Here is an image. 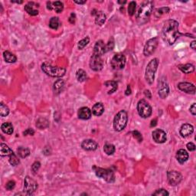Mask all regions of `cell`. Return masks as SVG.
Segmentation results:
<instances>
[{"label": "cell", "instance_id": "28", "mask_svg": "<svg viewBox=\"0 0 196 196\" xmlns=\"http://www.w3.org/2000/svg\"><path fill=\"white\" fill-rule=\"evenodd\" d=\"M49 126V120L45 118H39L36 122V127L40 130H44V129L48 128Z\"/></svg>", "mask_w": 196, "mask_h": 196}, {"label": "cell", "instance_id": "7", "mask_svg": "<svg viewBox=\"0 0 196 196\" xmlns=\"http://www.w3.org/2000/svg\"><path fill=\"white\" fill-rule=\"evenodd\" d=\"M137 111L142 118H148L151 116L152 110L149 103L145 100H140L137 104Z\"/></svg>", "mask_w": 196, "mask_h": 196}, {"label": "cell", "instance_id": "20", "mask_svg": "<svg viewBox=\"0 0 196 196\" xmlns=\"http://www.w3.org/2000/svg\"><path fill=\"white\" fill-rule=\"evenodd\" d=\"M194 132V127L192 125L188 124V123H185L180 128V134L182 137H187L188 136L192 135Z\"/></svg>", "mask_w": 196, "mask_h": 196}, {"label": "cell", "instance_id": "45", "mask_svg": "<svg viewBox=\"0 0 196 196\" xmlns=\"http://www.w3.org/2000/svg\"><path fill=\"white\" fill-rule=\"evenodd\" d=\"M15 181H13V180H11V181H8L7 182V184H6V189H7V190L11 191L15 188Z\"/></svg>", "mask_w": 196, "mask_h": 196}, {"label": "cell", "instance_id": "4", "mask_svg": "<svg viewBox=\"0 0 196 196\" xmlns=\"http://www.w3.org/2000/svg\"><path fill=\"white\" fill-rule=\"evenodd\" d=\"M128 122V114L126 111H120L113 119V128L116 131L120 132L125 129Z\"/></svg>", "mask_w": 196, "mask_h": 196}, {"label": "cell", "instance_id": "38", "mask_svg": "<svg viewBox=\"0 0 196 196\" xmlns=\"http://www.w3.org/2000/svg\"><path fill=\"white\" fill-rule=\"evenodd\" d=\"M9 113V109L6 105H5L3 102L0 104V115L1 116H6Z\"/></svg>", "mask_w": 196, "mask_h": 196}, {"label": "cell", "instance_id": "36", "mask_svg": "<svg viewBox=\"0 0 196 196\" xmlns=\"http://www.w3.org/2000/svg\"><path fill=\"white\" fill-rule=\"evenodd\" d=\"M170 11V8H168V7H162V8H158V9L156 10V12H155L154 15L156 17V18H159V17H160L163 14H166V13H168Z\"/></svg>", "mask_w": 196, "mask_h": 196}, {"label": "cell", "instance_id": "24", "mask_svg": "<svg viewBox=\"0 0 196 196\" xmlns=\"http://www.w3.org/2000/svg\"><path fill=\"white\" fill-rule=\"evenodd\" d=\"M104 112V106L101 103H97L92 107L93 114L97 116H100Z\"/></svg>", "mask_w": 196, "mask_h": 196}, {"label": "cell", "instance_id": "3", "mask_svg": "<svg viewBox=\"0 0 196 196\" xmlns=\"http://www.w3.org/2000/svg\"><path fill=\"white\" fill-rule=\"evenodd\" d=\"M42 70L46 75L52 77H61L66 73V69L63 67L52 66L48 62L42 64Z\"/></svg>", "mask_w": 196, "mask_h": 196}, {"label": "cell", "instance_id": "8", "mask_svg": "<svg viewBox=\"0 0 196 196\" xmlns=\"http://www.w3.org/2000/svg\"><path fill=\"white\" fill-rule=\"evenodd\" d=\"M38 188V183L35 180L32 179L29 176H26L25 178L24 181V188L23 192L25 195H33L34 192L37 190Z\"/></svg>", "mask_w": 196, "mask_h": 196}, {"label": "cell", "instance_id": "15", "mask_svg": "<svg viewBox=\"0 0 196 196\" xmlns=\"http://www.w3.org/2000/svg\"><path fill=\"white\" fill-rule=\"evenodd\" d=\"M178 88L186 94H195V86L193 84L188 83V82H181L178 84Z\"/></svg>", "mask_w": 196, "mask_h": 196}, {"label": "cell", "instance_id": "23", "mask_svg": "<svg viewBox=\"0 0 196 196\" xmlns=\"http://www.w3.org/2000/svg\"><path fill=\"white\" fill-rule=\"evenodd\" d=\"M178 69L183 72L184 74H191L195 71V66L192 64H179L178 66Z\"/></svg>", "mask_w": 196, "mask_h": 196}, {"label": "cell", "instance_id": "57", "mask_svg": "<svg viewBox=\"0 0 196 196\" xmlns=\"http://www.w3.org/2000/svg\"><path fill=\"white\" fill-rule=\"evenodd\" d=\"M118 3H120V4H126V1H123V2H122V1H118Z\"/></svg>", "mask_w": 196, "mask_h": 196}, {"label": "cell", "instance_id": "37", "mask_svg": "<svg viewBox=\"0 0 196 196\" xmlns=\"http://www.w3.org/2000/svg\"><path fill=\"white\" fill-rule=\"evenodd\" d=\"M90 42V38L89 37H86L85 39H82V40L79 41L78 44H77V48H78L79 50H82L84 49L87 44Z\"/></svg>", "mask_w": 196, "mask_h": 196}, {"label": "cell", "instance_id": "30", "mask_svg": "<svg viewBox=\"0 0 196 196\" xmlns=\"http://www.w3.org/2000/svg\"><path fill=\"white\" fill-rule=\"evenodd\" d=\"M2 131L4 133L11 135L13 133V126L11 123H4L1 126Z\"/></svg>", "mask_w": 196, "mask_h": 196}, {"label": "cell", "instance_id": "48", "mask_svg": "<svg viewBox=\"0 0 196 196\" xmlns=\"http://www.w3.org/2000/svg\"><path fill=\"white\" fill-rule=\"evenodd\" d=\"M68 21H69L70 24L75 23V21H76V15H75V13H71V14H70Z\"/></svg>", "mask_w": 196, "mask_h": 196}, {"label": "cell", "instance_id": "11", "mask_svg": "<svg viewBox=\"0 0 196 196\" xmlns=\"http://www.w3.org/2000/svg\"><path fill=\"white\" fill-rule=\"evenodd\" d=\"M90 68L94 71H100L104 68V61L102 56L92 54L90 60Z\"/></svg>", "mask_w": 196, "mask_h": 196}, {"label": "cell", "instance_id": "42", "mask_svg": "<svg viewBox=\"0 0 196 196\" xmlns=\"http://www.w3.org/2000/svg\"><path fill=\"white\" fill-rule=\"evenodd\" d=\"M169 194L166 189L164 188H160L156 190V192L152 193V195H157V196H168Z\"/></svg>", "mask_w": 196, "mask_h": 196}, {"label": "cell", "instance_id": "18", "mask_svg": "<svg viewBox=\"0 0 196 196\" xmlns=\"http://www.w3.org/2000/svg\"><path fill=\"white\" fill-rule=\"evenodd\" d=\"M106 44L102 40H99L96 42L95 45L94 47V51L93 54L96 55L102 56L104 53H106Z\"/></svg>", "mask_w": 196, "mask_h": 196}, {"label": "cell", "instance_id": "55", "mask_svg": "<svg viewBox=\"0 0 196 196\" xmlns=\"http://www.w3.org/2000/svg\"><path fill=\"white\" fill-rule=\"evenodd\" d=\"M75 3H77V4L83 5V4H85V3H86V1H77V0H75Z\"/></svg>", "mask_w": 196, "mask_h": 196}, {"label": "cell", "instance_id": "29", "mask_svg": "<svg viewBox=\"0 0 196 196\" xmlns=\"http://www.w3.org/2000/svg\"><path fill=\"white\" fill-rule=\"evenodd\" d=\"M106 15L103 12H97L95 16V23L97 25H102L106 21Z\"/></svg>", "mask_w": 196, "mask_h": 196}, {"label": "cell", "instance_id": "50", "mask_svg": "<svg viewBox=\"0 0 196 196\" xmlns=\"http://www.w3.org/2000/svg\"><path fill=\"white\" fill-rule=\"evenodd\" d=\"M51 149H50V147H45L44 148V149H43V152H44V155H46V156H49V155L51 154Z\"/></svg>", "mask_w": 196, "mask_h": 196}, {"label": "cell", "instance_id": "39", "mask_svg": "<svg viewBox=\"0 0 196 196\" xmlns=\"http://www.w3.org/2000/svg\"><path fill=\"white\" fill-rule=\"evenodd\" d=\"M19 159H18V157L16 156V155L15 153H13L9 156V163L13 166H16L19 164Z\"/></svg>", "mask_w": 196, "mask_h": 196}, {"label": "cell", "instance_id": "27", "mask_svg": "<svg viewBox=\"0 0 196 196\" xmlns=\"http://www.w3.org/2000/svg\"><path fill=\"white\" fill-rule=\"evenodd\" d=\"M3 58L7 63H15L17 60L16 56L8 51L3 52Z\"/></svg>", "mask_w": 196, "mask_h": 196}, {"label": "cell", "instance_id": "22", "mask_svg": "<svg viewBox=\"0 0 196 196\" xmlns=\"http://www.w3.org/2000/svg\"><path fill=\"white\" fill-rule=\"evenodd\" d=\"M91 114L92 113H91L90 110L86 106L80 108L77 112V116L81 120H89L91 117Z\"/></svg>", "mask_w": 196, "mask_h": 196}, {"label": "cell", "instance_id": "17", "mask_svg": "<svg viewBox=\"0 0 196 196\" xmlns=\"http://www.w3.org/2000/svg\"><path fill=\"white\" fill-rule=\"evenodd\" d=\"M47 8L49 10H54L57 13H61L64 9L63 3L60 1L47 2Z\"/></svg>", "mask_w": 196, "mask_h": 196}, {"label": "cell", "instance_id": "26", "mask_svg": "<svg viewBox=\"0 0 196 196\" xmlns=\"http://www.w3.org/2000/svg\"><path fill=\"white\" fill-rule=\"evenodd\" d=\"M13 153H14L13 151L6 144L2 142L1 145H0V155H1V156H9Z\"/></svg>", "mask_w": 196, "mask_h": 196}, {"label": "cell", "instance_id": "13", "mask_svg": "<svg viewBox=\"0 0 196 196\" xmlns=\"http://www.w3.org/2000/svg\"><path fill=\"white\" fill-rule=\"evenodd\" d=\"M167 178L168 183L171 185L175 186L182 182V175L178 172L172 170V171H168L167 173Z\"/></svg>", "mask_w": 196, "mask_h": 196}, {"label": "cell", "instance_id": "34", "mask_svg": "<svg viewBox=\"0 0 196 196\" xmlns=\"http://www.w3.org/2000/svg\"><path fill=\"white\" fill-rule=\"evenodd\" d=\"M76 78L79 82H84L87 80V73L83 69L77 70L76 72Z\"/></svg>", "mask_w": 196, "mask_h": 196}, {"label": "cell", "instance_id": "56", "mask_svg": "<svg viewBox=\"0 0 196 196\" xmlns=\"http://www.w3.org/2000/svg\"><path fill=\"white\" fill-rule=\"evenodd\" d=\"M12 3H18V4H22L23 2L22 1H12Z\"/></svg>", "mask_w": 196, "mask_h": 196}, {"label": "cell", "instance_id": "35", "mask_svg": "<svg viewBox=\"0 0 196 196\" xmlns=\"http://www.w3.org/2000/svg\"><path fill=\"white\" fill-rule=\"evenodd\" d=\"M104 151L106 155L111 156V155H113L115 151H116V149H115V147L113 144L106 143L104 147Z\"/></svg>", "mask_w": 196, "mask_h": 196}, {"label": "cell", "instance_id": "33", "mask_svg": "<svg viewBox=\"0 0 196 196\" xmlns=\"http://www.w3.org/2000/svg\"><path fill=\"white\" fill-rule=\"evenodd\" d=\"M17 152H18V155L20 156V157L24 159V158H26L27 156H28L30 155V150L28 149V148H25L23 147H18V149H17Z\"/></svg>", "mask_w": 196, "mask_h": 196}, {"label": "cell", "instance_id": "9", "mask_svg": "<svg viewBox=\"0 0 196 196\" xmlns=\"http://www.w3.org/2000/svg\"><path fill=\"white\" fill-rule=\"evenodd\" d=\"M126 57L123 54H116L113 57L111 61V65L113 69L119 70L124 68L126 65Z\"/></svg>", "mask_w": 196, "mask_h": 196}, {"label": "cell", "instance_id": "16", "mask_svg": "<svg viewBox=\"0 0 196 196\" xmlns=\"http://www.w3.org/2000/svg\"><path fill=\"white\" fill-rule=\"evenodd\" d=\"M81 147L84 150L94 151L97 149L98 144L94 140L88 139V140H84L81 142Z\"/></svg>", "mask_w": 196, "mask_h": 196}, {"label": "cell", "instance_id": "6", "mask_svg": "<svg viewBox=\"0 0 196 196\" xmlns=\"http://www.w3.org/2000/svg\"><path fill=\"white\" fill-rule=\"evenodd\" d=\"M93 169L98 178H103L109 183H113L115 182L114 173L111 168H103L94 166H93Z\"/></svg>", "mask_w": 196, "mask_h": 196}, {"label": "cell", "instance_id": "25", "mask_svg": "<svg viewBox=\"0 0 196 196\" xmlns=\"http://www.w3.org/2000/svg\"><path fill=\"white\" fill-rule=\"evenodd\" d=\"M64 81L62 79L57 80L54 83V86H53L54 91L56 94H59L64 90Z\"/></svg>", "mask_w": 196, "mask_h": 196}, {"label": "cell", "instance_id": "41", "mask_svg": "<svg viewBox=\"0 0 196 196\" xmlns=\"http://www.w3.org/2000/svg\"><path fill=\"white\" fill-rule=\"evenodd\" d=\"M114 44H115V42H114V39L113 38H111L110 40L108 41V43L106 44V52H108V51H111V50L113 49L114 48Z\"/></svg>", "mask_w": 196, "mask_h": 196}, {"label": "cell", "instance_id": "5", "mask_svg": "<svg viewBox=\"0 0 196 196\" xmlns=\"http://www.w3.org/2000/svg\"><path fill=\"white\" fill-rule=\"evenodd\" d=\"M159 66V60L157 58H153L148 64L145 71V79L149 84L153 83L155 75Z\"/></svg>", "mask_w": 196, "mask_h": 196}, {"label": "cell", "instance_id": "46", "mask_svg": "<svg viewBox=\"0 0 196 196\" xmlns=\"http://www.w3.org/2000/svg\"><path fill=\"white\" fill-rule=\"evenodd\" d=\"M23 134H24V136H28V135L33 136L34 134H35V131H34L33 129L28 128L26 130H25V131L23 132Z\"/></svg>", "mask_w": 196, "mask_h": 196}, {"label": "cell", "instance_id": "12", "mask_svg": "<svg viewBox=\"0 0 196 196\" xmlns=\"http://www.w3.org/2000/svg\"><path fill=\"white\" fill-rule=\"evenodd\" d=\"M159 96L162 99H165L168 97L169 94V87L167 83L166 77H162L161 80L159 82V90H158Z\"/></svg>", "mask_w": 196, "mask_h": 196}, {"label": "cell", "instance_id": "1", "mask_svg": "<svg viewBox=\"0 0 196 196\" xmlns=\"http://www.w3.org/2000/svg\"><path fill=\"white\" fill-rule=\"evenodd\" d=\"M178 22L174 19H169L164 23L162 29L161 37L163 42L168 45H173L181 34L178 31Z\"/></svg>", "mask_w": 196, "mask_h": 196}, {"label": "cell", "instance_id": "53", "mask_svg": "<svg viewBox=\"0 0 196 196\" xmlns=\"http://www.w3.org/2000/svg\"><path fill=\"white\" fill-rule=\"evenodd\" d=\"M190 48L192 49L195 50V49H196V42H195V41H193V42L191 43V44H190Z\"/></svg>", "mask_w": 196, "mask_h": 196}, {"label": "cell", "instance_id": "10", "mask_svg": "<svg viewBox=\"0 0 196 196\" xmlns=\"http://www.w3.org/2000/svg\"><path fill=\"white\" fill-rule=\"evenodd\" d=\"M158 44H159V40L158 38H153L149 40H148L144 46L143 54L145 56H150L155 52L156 49H157Z\"/></svg>", "mask_w": 196, "mask_h": 196}, {"label": "cell", "instance_id": "52", "mask_svg": "<svg viewBox=\"0 0 196 196\" xmlns=\"http://www.w3.org/2000/svg\"><path fill=\"white\" fill-rule=\"evenodd\" d=\"M144 94H145L146 97H147V98H149V99H151V98H152V95H151V93H150V91H149V90H144Z\"/></svg>", "mask_w": 196, "mask_h": 196}, {"label": "cell", "instance_id": "40", "mask_svg": "<svg viewBox=\"0 0 196 196\" xmlns=\"http://www.w3.org/2000/svg\"><path fill=\"white\" fill-rule=\"evenodd\" d=\"M136 6H137V3L136 2L132 1L129 3V6H128V14L130 15V16H133V15L135 14V11H136Z\"/></svg>", "mask_w": 196, "mask_h": 196}, {"label": "cell", "instance_id": "31", "mask_svg": "<svg viewBox=\"0 0 196 196\" xmlns=\"http://www.w3.org/2000/svg\"><path fill=\"white\" fill-rule=\"evenodd\" d=\"M49 26L50 28L54 29V30L58 29V28L61 26V22H60L59 18H58V17H52V18L50 19Z\"/></svg>", "mask_w": 196, "mask_h": 196}, {"label": "cell", "instance_id": "54", "mask_svg": "<svg viewBox=\"0 0 196 196\" xmlns=\"http://www.w3.org/2000/svg\"><path fill=\"white\" fill-rule=\"evenodd\" d=\"M156 124H157V120L154 119V120H152V122H151L150 126H151V127L155 126H156Z\"/></svg>", "mask_w": 196, "mask_h": 196}, {"label": "cell", "instance_id": "19", "mask_svg": "<svg viewBox=\"0 0 196 196\" xmlns=\"http://www.w3.org/2000/svg\"><path fill=\"white\" fill-rule=\"evenodd\" d=\"M39 5L37 3H33V2H30V3H27L25 6V10L28 15H32V16H35L39 14V11L37 9H35V8L39 7Z\"/></svg>", "mask_w": 196, "mask_h": 196}, {"label": "cell", "instance_id": "2", "mask_svg": "<svg viewBox=\"0 0 196 196\" xmlns=\"http://www.w3.org/2000/svg\"><path fill=\"white\" fill-rule=\"evenodd\" d=\"M152 9H153V3L152 2L147 1L142 3L136 14L137 22L141 25L147 22L152 14Z\"/></svg>", "mask_w": 196, "mask_h": 196}, {"label": "cell", "instance_id": "47", "mask_svg": "<svg viewBox=\"0 0 196 196\" xmlns=\"http://www.w3.org/2000/svg\"><path fill=\"white\" fill-rule=\"evenodd\" d=\"M187 149H188L190 152H192V151H195V149H196V147L195 144L193 143V142H188V144H187Z\"/></svg>", "mask_w": 196, "mask_h": 196}, {"label": "cell", "instance_id": "51", "mask_svg": "<svg viewBox=\"0 0 196 196\" xmlns=\"http://www.w3.org/2000/svg\"><path fill=\"white\" fill-rule=\"evenodd\" d=\"M132 93V90H131V87H130V85H127L126 87V90H125V94H126V96H129Z\"/></svg>", "mask_w": 196, "mask_h": 196}, {"label": "cell", "instance_id": "21", "mask_svg": "<svg viewBox=\"0 0 196 196\" xmlns=\"http://www.w3.org/2000/svg\"><path fill=\"white\" fill-rule=\"evenodd\" d=\"M188 157L189 155L188 153V152L183 149H179V150L176 152V156H175V158H176V159L178 160V162L180 164H183L185 162L188 161Z\"/></svg>", "mask_w": 196, "mask_h": 196}, {"label": "cell", "instance_id": "32", "mask_svg": "<svg viewBox=\"0 0 196 196\" xmlns=\"http://www.w3.org/2000/svg\"><path fill=\"white\" fill-rule=\"evenodd\" d=\"M104 85L107 87H111V90L108 91V94H111L113 93H114L115 91L117 90V83L116 81H113V80H110V81H106L104 83Z\"/></svg>", "mask_w": 196, "mask_h": 196}, {"label": "cell", "instance_id": "44", "mask_svg": "<svg viewBox=\"0 0 196 196\" xmlns=\"http://www.w3.org/2000/svg\"><path fill=\"white\" fill-rule=\"evenodd\" d=\"M40 167H41V163L39 162H35L32 166V172H33V173L35 174V173L39 171V169L40 168Z\"/></svg>", "mask_w": 196, "mask_h": 196}, {"label": "cell", "instance_id": "14", "mask_svg": "<svg viewBox=\"0 0 196 196\" xmlns=\"http://www.w3.org/2000/svg\"><path fill=\"white\" fill-rule=\"evenodd\" d=\"M152 139L157 143H164L166 141L167 137L166 132L160 129H157L152 132Z\"/></svg>", "mask_w": 196, "mask_h": 196}, {"label": "cell", "instance_id": "49", "mask_svg": "<svg viewBox=\"0 0 196 196\" xmlns=\"http://www.w3.org/2000/svg\"><path fill=\"white\" fill-rule=\"evenodd\" d=\"M195 104H193L192 106H190V109H189V111H190V113H192L193 116H195L196 115V106H195Z\"/></svg>", "mask_w": 196, "mask_h": 196}, {"label": "cell", "instance_id": "43", "mask_svg": "<svg viewBox=\"0 0 196 196\" xmlns=\"http://www.w3.org/2000/svg\"><path fill=\"white\" fill-rule=\"evenodd\" d=\"M132 134H133V137L134 138L138 141L139 142H141L142 140H143V139H142V134H141L139 131H137V130H134V131L132 132Z\"/></svg>", "mask_w": 196, "mask_h": 196}]
</instances>
